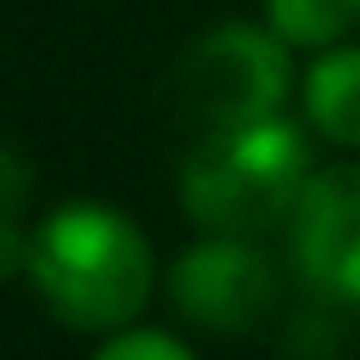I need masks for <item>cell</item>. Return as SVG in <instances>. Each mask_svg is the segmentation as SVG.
I'll return each mask as SVG.
<instances>
[{"label":"cell","instance_id":"ba28073f","mask_svg":"<svg viewBox=\"0 0 360 360\" xmlns=\"http://www.w3.org/2000/svg\"><path fill=\"white\" fill-rule=\"evenodd\" d=\"M354 17H360V0H264V22L287 45H309V51L338 45Z\"/></svg>","mask_w":360,"mask_h":360},{"label":"cell","instance_id":"9c48e42d","mask_svg":"<svg viewBox=\"0 0 360 360\" xmlns=\"http://www.w3.org/2000/svg\"><path fill=\"white\" fill-rule=\"evenodd\" d=\"M90 360H197L180 338L169 332H152V326H118L107 332V343L90 354Z\"/></svg>","mask_w":360,"mask_h":360},{"label":"cell","instance_id":"30bf717a","mask_svg":"<svg viewBox=\"0 0 360 360\" xmlns=\"http://www.w3.org/2000/svg\"><path fill=\"white\" fill-rule=\"evenodd\" d=\"M28 197H34V163L0 135V219H22Z\"/></svg>","mask_w":360,"mask_h":360},{"label":"cell","instance_id":"7a4b0ae2","mask_svg":"<svg viewBox=\"0 0 360 360\" xmlns=\"http://www.w3.org/2000/svg\"><path fill=\"white\" fill-rule=\"evenodd\" d=\"M309 180H315L309 135L292 118L264 112L248 124L197 129V146L180 163V208L202 231L259 236L292 219Z\"/></svg>","mask_w":360,"mask_h":360},{"label":"cell","instance_id":"3957f363","mask_svg":"<svg viewBox=\"0 0 360 360\" xmlns=\"http://www.w3.org/2000/svg\"><path fill=\"white\" fill-rule=\"evenodd\" d=\"M292 90L287 39L264 22H214L202 28L174 62V101L197 129L248 124L281 112Z\"/></svg>","mask_w":360,"mask_h":360},{"label":"cell","instance_id":"52a82bcc","mask_svg":"<svg viewBox=\"0 0 360 360\" xmlns=\"http://www.w3.org/2000/svg\"><path fill=\"white\" fill-rule=\"evenodd\" d=\"M349 298H332L321 287H309L304 304L287 309L281 321V354L287 360H338L349 343Z\"/></svg>","mask_w":360,"mask_h":360},{"label":"cell","instance_id":"8fae6325","mask_svg":"<svg viewBox=\"0 0 360 360\" xmlns=\"http://www.w3.org/2000/svg\"><path fill=\"white\" fill-rule=\"evenodd\" d=\"M34 259V231H22V219H0V281L28 276Z\"/></svg>","mask_w":360,"mask_h":360},{"label":"cell","instance_id":"277c9868","mask_svg":"<svg viewBox=\"0 0 360 360\" xmlns=\"http://www.w3.org/2000/svg\"><path fill=\"white\" fill-rule=\"evenodd\" d=\"M169 304L180 309V321H191L197 332L214 338H242L253 332L270 309H276V259L253 242V236H225L208 231L202 242H191L169 276H163Z\"/></svg>","mask_w":360,"mask_h":360},{"label":"cell","instance_id":"5b68a950","mask_svg":"<svg viewBox=\"0 0 360 360\" xmlns=\"http://www.w3.org/2000/svg\"><path fill=\"white\" fill-rule=\"evenodd\" d=\"M287 236L304 287L360 304V163L321 169L304 186Z\"/></svg>","mask_w":360,"mask_h":360},{"label":"cell","instance_id":"6da1fadb","mask_svg":"<svg viewBox=\"0 0 360 360\" xmlns=\"http://www.w3.org/2000/svg\"><path fill=\"white\" fill-rule=\"evenodd\" d=\"M28 281L73 332H118L152 298V248L129 214L107 202H62L34 231Z\"/></svg>","mask_w":360,"mask_h":360},{"label":"cell","instance_id":"8992f818","mask_svg":"<svg viewBox=\"0 0 360 360\" xmlns=\"http://www.w3.org/2000/svg\"><path fill=\"white\" fill-rule=\"evenodd\" d=\"M304 118L326 141L360 146V45L315 51V62L304 73Z\"/></svg>","mask_w":360,"mask_h":360}]
</instances>
